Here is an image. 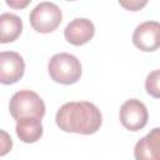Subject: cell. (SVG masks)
Instances as JSON below:
<instances>
[{"label": "cell", "mask_w": 160, "mask_h": 160, "mask_svg": "<svg viewBox=\"0 0 160 160\" xmlns=\"http://www.w3.org/2000/svg\"><path fill=\"white\" fill-rule=\"evenodd\" d=\"M32 29L41 34L52 32L62 20V12L60 8L50 1H42L38 4L29 15Z\"/></svg>", "instance_id": "277c9868"}, {"label": "cell", "mask_w": 160, "mask_h": 160, "mask_svg": "<svg viewBox=\"0 0 160 160\" xmlns=\"http://www.w3.org/2000/svg\"><path fill=\"white\" fill-rule=\"evenodd\" d=\"M145 90L150 96L155 99H160V69L151 71L146 76Z\"/></svg>", "instance_id": "7c38bea8"}, {"label": "cell", "mask_w": 160, "mask_h": 160, "mask_svg": "<svg viewBox=\"0 0 160 160\" xmlns=\"http://www.w3.org/2000/svg\"><path fill=\"white\" fill-rule=\"evenodd\" d=\"M29 2H30L29 0L20 1V2H15V1H9V0H6V4L10 5V6H12V8H24V6H26Z\"/></svg>", "instance_id": "5bb4252c"}, {"label": "cell", "mask_w": 160, "mask_h": 160, "mask_svg": "<svg viewBox=\"0 0 160 160\" xmlns=\"http://www.w3.org/2000/svg\"><path fill=\"white\" fill-rule=\"evenodd\" d=\"M132 42L141 51H155L160 48V22L144 21L132 32Z\"/></svg>", "instance_id": "8992f818"}, {"label": "cell", "mask_w": 160, "mask_h": 160, "mask_svg": "<svg viewBox=\"0 0 160 160\" xmlns=\"http://www.w3.org/2000/svg\"><path fill=\"white\" fill-rule=\"evenodd\" d=\"M94 34H95V26L92 21L86 18H76L71 20L64 30L66 41L75 46L84 45L88 41H90Z\"/></svg>", "instance_id": "ba28073f"}, {"label": "cell", "mask_w": 160, "mask_h": 160, "mask_svg": "<svg viewBox=\"0 0 160 160\" xmlns=\"http://www.w3.org/2000/svg\"><path fill=\"white\" fill-rule=\"evenodd\" d=\"M9 110L15 120L22 118L42 119L45 115V104L35 91L20 90L11 96Z\"/></svg>", "instance_id": "3957f363"}, {"label": "cell", "mask_w": 160, "mask_h": 160, "mask_svg": "<svg viewBox=\"0 0 160 160\" xmlns=\"http://www.w3.org/2000/svg\"><path fill=\"white\" fill-rule=\"evenodd\" d=\"M55 121L60 130L65 132L91 135L100 129L102 115L99 108L92 102L70 101L60 106Z\"/></svg>", "instance_id": "6da1fadb"}, {"label": "cell", "mask_w": 160, "mask_h": 160, "mask_svg": "<svg viewBox=\"0 0 160 160\" xmlns=\"http://www.w3.org/2000/svg\"><path fill=\"white\" fill-rule=\"evenodd\" d=\"M120 122L130 131L141 130L149 120V112L144 102L138 99L126 100L120 108Z\"/></svg>", "instance_id": "5b68a950"}, {"label": "cell", "mask_w": 160, "mask_h": 160, "mask_svg": "<svg viewBox=\"0 0 160 160\" xmlns=\"http://www.w3.org/2000/svg\"><path fill=\"white\" fill-rule=\"evenodd\" d=\"M15 131L18 138L26 144L30 142H35L38 140H40V138L42 136L44 129L41 125V119H36V118H22L16 120V126H15Z\"/></svg>", "instance_id": "30bf717a"}, {"label": "cell", "mask_w": 160, "mask_h": 160, "mask_svg": "<svg viewBox=\"0 0 160 160\" xmlns=\"http://www.w3.org/2000/svg\"><path fill=\"white\" fill-rule=\"evenodd\" d=\"M135 160H160V128H154L134 148Z\"/></svg>", "instance_id": "9c48e42d"}, {"label": "cell", "mask_w": 160, "mask_h": 160, "mask_svg": "<svg viewBox=\"0 0 160 160\" xmlns=\"http://www.w3.org/2000/svg\"><path fill=\"white\" fill-rule=\"evenodd\" d=\"M119 4L124 8H126L128 10H131V11H136V10H140L142 6H145L148 2L146 1H138V0H131V1H119Z\"/></svg>", "instance_id": "4fadbf2b"}, {"label": "cell", "mask_w": 160, "mask_h": 160, "mask_svg": "<svg viewBox=\"0 0 160 160\" xmlns=\"http://www.w3.org/2000/svg\"><path fill=\"white\" fill-rule=\"evenodd\" d=\"M48 70L50 78L62 85L75 84L81 76V64L80 60L72 54L60 52L51 56L48 64Z\"/></svg>", "instance_id": "7a4b0ae2"}, {"label": "cell", "mask_w": 160, "mask_h": 160, "mask_svg": "<svg viewBox=\"0 0 160 160\" xmlns=\"http://www.w3.org/2000/svg\"><path fill=\"white\" fill-rule=\"evenodd\" d=\"M25 71V62L20 54L15 51L0 52V81L10 85L19 81Z\"/></svg>", "instance_id": "52a82bcc"}, {"label": "cell", "mask_w": 160, "mask_h": 160, "mask_svg": "<svg viewBox=\"0 0 160 160\" xmlns=\"http://www.w3.org/2000/svg\"><path fill=\"white\" fill-rule=\"evenodd\" d=\"M22 31V20L11 12L0 15V41L2 44L15 41Z\"/></svg>", "instance_id": "8fae6325"}]
</instances>
